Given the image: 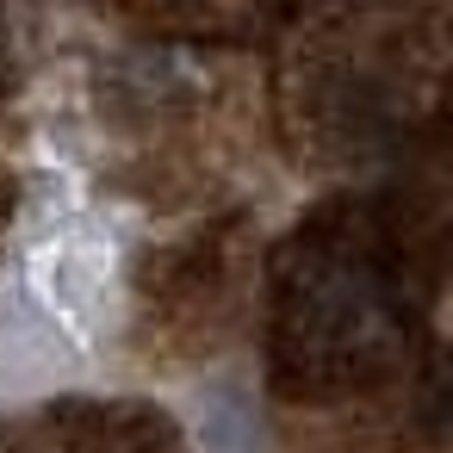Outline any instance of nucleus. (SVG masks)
<instances>
[{
  "mask_svg": "<svg viewBox=\"0 0 453 453\" xmlns=\"http://www.w3.org/2000/svg\"><path fill=\"white\" fill-rule=\"evenodd\" d=\"M280 335H286V354L311 379L354 372L385 335V292H379L372 267L342 261V255H317L304 267V280L286 292Z\"/></svg>",
  "mask_w": 453,
  "mask_h": 453,
  "instance_id": "f257e3e1",
  "label": "nucleus"
}]
</instances>
